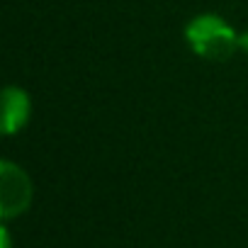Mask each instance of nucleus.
Masks as SVG:
<instances>
[{"label": "nucleus", "instance_id": "nucleus-5", "mask_svg": "<svg viewBox=\"0 0 248 248\" xmlns=\"http://www.w3.org/2000/svg\"><path fill=\"white\" fill-rule=\"evenodd\" d=\"M238 49L248 54V30L246 32H238Z\"/></svg>", "mask_w": 248, "mask_h": 248}, {"label": "nucleus", "instance_id": "nucleus-4", "mask_svg": "<svg viewBox=\"0 0 248 248\" xmlns=\"http://www.w3.org/2000/svg\"><path fill=\"white\" fill-rule=\"evenodd\" d=\"M0 248H10V231L5 224L0 226Z\"/></svg>", "mask_w": 248, "mask_h": 248}, {"label": "nucleus", "instance_id": "nucleus-1", "mask_svg": "<svg viewBox=\"0 0 248 248\" xmlns=\"http://www.w3.org/2000/svg\"><path fill=\"white\" fill-rule=\"evenodd\" d=\"M187 46L207 61H226L238 49V32L219 15H195L185 27Z\"/></svg>", "mask_w": 248, "mask_h": 248}, {"label": "nucleus", "instance_id": "nucleus-3", "mask_svg": "<svg viewBox=\"0 0 248 248\" xmlns=\"http://www.w3.org/2000/svg\"><path fill=\"white\" fill-rule=\"evenodd\" d=\"M30 114H32V100H30L27 90H22L17 85H8L3 90V117H0L3 134L5 137L17 134L30 122Z\"/></svg>", "mask_w": 248, "mask_h": 248}, {"label": "nucleus", "instance_id": "nucleus-2", "mask_svg": "<svg viewBox=\"0 0 248 248\" xmlns=\"http://www.w3.org/2000/svg\"><path fill=\"white\" fill-rule=\"evenodd\" d=\"M32 180L27 170L13 161H0V217L10 221L22 217L32 204Z\"/></svg>", "mask_w": 248, "mask_h": 248}]
</instances>
